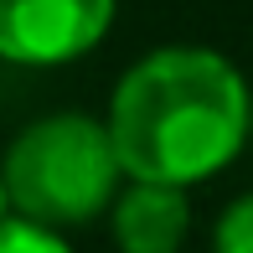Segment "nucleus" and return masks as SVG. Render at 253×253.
<instances>
[{"label": "nucleus", "instance_id": "obj_2", "mask_svg": "<svg viewBox=\"0 0 253 253\" xmlns=\"http://www.w3.org/2000/svg\"><path fill=\"white\" fill-rule=\"evenodd\" d=\"M0 176L10 191V212L37 227H83L119 202V155L109 124L88 114H47L31 119L5 145Z\"/></svg>", "mask_w": 253, "mask_h": 253}, {"label": "nucleus", "instance_id": "obj_6", "mask_svg": "<svg viewBox=\"0 0 253 253\" xmlns=\"http://www.w3.org/2000/svg\"><path fill=\"white\" fill-rule=\"evenodd\" d=\"M212 253H253V191H248V197H238L222 217H217Z\"/></svg>", "mask_w": 253, "mask_h": 253}, {"label": "nucleus", "instance_id": "obj_7", "mask_svg": "<svg viewBox=\"0 0 253 253\" xmlns=\"http://www.w3.org/2000/svg\"><path fill=\"white\" fill-rule=\"evenodd\" d=\"M10 217L16 212H10V191H5V176H0V222H10Z\"/></svg>", "mask_w": 253, "mask_h": 253}, {"label": "nucleus", "instance_id": "obj_4", "mask_svg": "<svg viewBox=\"0 0 253 253\" xmlns=\"http://www.w3.org/2000/svg\"><path fill=\"white\" fill-rule=\"evenodd\" d=\"M119 253H181L191 233V202L181 186H150L129 181L109 212Z\"/></svg>", "mask_w": 253, "mask_h": 253}, {"label": "nucleus", "instance_id": "obj_5", "mask_svg": "<svg viewBox=\"0 0 253 253\" xmlns=\"http://www.w3.org/2000/svg\"><path fill=\"white\" fill-rule=\"evenodd\" d=\"M0 253H73V248H67V238L52 233V227H37V222H26V217H10V222H0Z\"/></svg>", "mask_w": 253, "mask_h": 253}, {"label": "nucleus", "instance_id": "obj_3", "mask_svg": "<svg viewBox=\"0 0 253 253\" xmlns=\"http://www.w3.org/2000/svg\"><path fill=\"white\" fill-rule=\"evenodd\" d=\"M119 0H0V57L16 67H62L93 52Z\"/></svg>", "mask_w": 253, "mask_h": 253}, {"label": "nucleus", "instance_id": "obj_1", "mask_svg": "<svg viewBox=\"0 0 253 253\" xmlns=\"http://www.w3.org/2000/svg\"><path fill=\"white\" fill-rule=\"evenodd\" d=\"M103 124L129 181L186 191L253 140V93L222 52L160 47L119 78Z\"/></svg>", "mask_w": 253, "mask_h": 253}]
</instances>
